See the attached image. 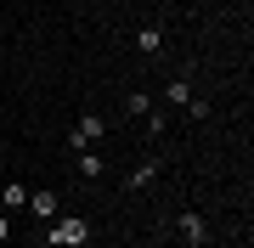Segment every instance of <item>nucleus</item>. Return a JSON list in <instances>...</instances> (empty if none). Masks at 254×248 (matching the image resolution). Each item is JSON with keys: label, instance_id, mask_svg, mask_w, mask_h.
Returning <instances> with one entry per match:
<instances>
[{"label": "nucleus", "instance_id": "obj_9", "mask_svg": "<svg viewBox=\"0 0 254 248\" xmlns=\"http://www.w3.org/2000/svg\"><path fill=\"white\" fill-rule=\"evenodd\" d=\"M125 113H130V119H147V113H153V101H147V91H130V96H125Z\"/></svg>", "mask_w": 254, "mask_h": 248}, {"label": "nucleus", "instance_id": "obj_8", "mask_svg": "<svg viewBox=\"0 0 254 248\" xmlns=\"http://www.w3.org/2000/svg\"><path fill=\"white\" fill-rule=\"evenodd\" d=\"M136 51L158 56V51H164V28H141V34H136Z\"/></svg>", "mask_w": 254, "mask_h": 248}, {"label": "nucleus", "instance_id": "obj_2", "mask_svg": "<svg viewBox=\"0 0 254 248\" xmlns=\"http://www.w3.org/2000/svg\"><path fill=\"white\" fill-rule=\"evenodd\" d=\"M102 136H108V119H102V113H85V119L73 124V136H68V147H73V152H85V147H96Z\"/></svg>", "mask_w": 254, "mask_h": 248}, {"label": "nucleus", "instance_id": "obj_4", "mask_svg": "<svg viewBox=\"0 0 254 248\" xmlns=\"http://www.w3.org/2000/svg\"><path fill=\"white\" fill-rule=\"evenodd\" d=\"M181 237H187L192 248H203V243H209V220H203V214H181Z\"/></svg>", "mask_w": 254, "mask_h": 248}, {"label": "nucleus", "instance_id": "obj_7", "mask_svg": "<svg viewBox=\"0 0 254 248\" xmlns=\"http://www.w3.org/2000/svg\"><path fill=\"white\" fill-rule=\"evenodd\" d=\"M0 203H6L11 214H17V209H28V186H23V181H11L6 192H0Z\"/></svg>", "mask_w": 254, "mask_h": 248}, {"label": "nucleus", "instance_id": "obj_11", "mask_svg": "<svg viewBox=\"0 0 254 248\" xmlns=\"http://www.w3.org/2000/svg\"><path fill=\"white\" fill-rule=\"evenodd\" d=\"M11 237V220H6V214H0V243H6Z\"/></svg>", "mask_w": 254, "mask_h": 248}, {"label": "nucleus", "instance_id": "obj_12", "mask_svg": "<svg viewBox=\"0 0 254 248\" xmlns=\"http://www.w3.org/2000/svg\"><path fill=\"white\" fill-rule=\"evenodd\" d=\"M0 248H6V243H0Z\"/></svg>", "mask_w": 254, "mask_h": 248}, {"label": "nucleus", "instance_id": "obj_3", "mask_svg": "<svg viewBox=\"0 0 254 248\" xmlns=\"http://www.w3.org/2000/svg\"><path fill=\"white\" fill-rule=\"evenodd\" d=\"M28 214H34V220H57V192H28Z\"/></svg>", "mask_w": 254, "mask_h": 248}, {"label": "nucleus", "instance_id": "obj_5", "mask_svg": "<svg viewBox=\"0 0 254 248\" xmlns=\"http://www.w3.org/2000/svg\"><path fill=\"white\" fill-rule=\"evenodd\" d=\"M158 169H164V164H158V158H147V164H136V169H130V175H125V186H130V192H141V186H147V181H158Z\"/></svg>", "mask_w": 254, "mask_h": 248}, {"label": "nucleus", "instance_id": "obj_6", "mask_svg": "<svg viewBox=\"0 0 254 248\" xmlns=\"http://www.w3.org/2000/svg\"><path fill=\"white\" fill-rule=\"evenodd\" d=\"M164 101H170V107H187V101H192V79H187V74H175L170 85H164Z\"/></svg>", "mask_w": 254, "mask_h": 248}, {"label": "nucleus", "instance_id": "obj_1", "mask_svg": "<svg viewBox=\"0 0 254 248\" xmlns=\"http://www.w3.org/2000/svg\"><path fill=\"white\" fill-rule=\"evenodd\" d=\"M46 243L51 248H85L91 243V220H85V214H57L46 226Z\"/></svg>", "mask_w": 254, "mask_h": 248}, {"label": "nucleus", "instance_id": "obj_10", "mask_svg": "<svg viewBox=\"0 0 254 248\" xmlns=\"http://www.w3.org/2000/svg\"><path fill=\"white\" fill-rule=\"evenodd\" d=\"M79 175H85V181H96V175H102V158H96V147H85V152H79Z\"/></svg>", "mask_w": 254, "mask_h": 248}]
</instances>
